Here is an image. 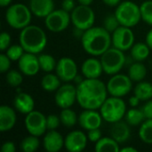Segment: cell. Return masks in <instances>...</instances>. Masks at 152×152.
<instances>
[{
	"instance_id": "obj_1",
	"label": "cell",
	"mask_w": 152,
	"mask_h": 152,
	"mask_svg": "<svg viewBox=\"0 0 152 152\" xmlns=\"http://www.w3.org/2000/svg\"><path fill=\"white\" fill-rule=\"evenodd\" d=\"M107 86L99 78H86L77 86V102L85 110H97L107 99Z\"/></svg>"
},
{
	"instance_id": "obj_2",
	"label": "cell",
	"mask_w": 152,
	"mask_h": 152,
	"mask_svg": "<svg viewBox=\"0 0 152 152\" xmlns=\"http://www.w3.org/2000/svg\"><path fill=\"white\" fill-rule=\"evenodd\" d=\"M81 43L87 53L93 56H101L110 48L112 39L110 33L103 27H92L84 31Z\"/></svg>"
},
{
	"instance_id": "obj_3",
	"label": "cell",
	"mask_w": 152,
	"mask_h": 152,
	"mask_svg": "<svg viewBox=\"0 0 152 152\" xmlns=\"http://www.w3.org/2000/svg\"><path fill=\"white\" fill-rule=\"evenodd\" d=\"M19 41L25 52L37 54L45 48L47 37L40 27L28 25L21 29Z\"/></svg>"
},
{
	"instance_id": "obj_4",
	"label": "cell",
	"mask_w": 152,
	"mask_h": 152,
	"mask_svg": "<svg viewBox=\"0 0 152 152\" xmlns=\"http://www.w3.org/2000/svg\"><path fill=\"white\" fill-rule=\"evenodd\" d=\"M126 106L121 97L111 96L105 100L100 108L102 118L109 123L120 121L126 115Z\"/></svg>"
},
{
	"instance_id": "obj_5",
	"label": "cell",
	"mask_w": 152,
	"mask_h": 152,
	"mask_svg": "<svg viewBox=\"0 0 152 152\" xmlns=\"http://www.w3.org/2000/svg\"><path fill=\"white\" fill-rule=\"evenodd\" d=\"M31 10L23 4H12L5 12L8 25L15 29H22L31 21Z\"/></svg>"
},
{
	"instance_id": "obj_6",
	"label": "cell",
	"mask_w": 152,
	"mask_h": 152,
	"mask_svg": "<svg viewBox=\"0 0 152 152\" xmlns=\"http://www.w3.org/2000/svg\"><path fill=\"white\" fill-rule=\"evenodd\" d=\"M115 15L121 26L129 28L137 25L142 19L140 6L132 1L120 3L115 11Z\"/></svg>"
},
{
	"instance_id": "obj_7",
	"label": "cell",
	"mask_w": 152,
	"mask_h": 152,
	"mask_svg": "<svg viewBox=\"0 0 152 152\" xmlns=\"http://www.w3.org/2000/svg\"><path fill=\"white\" fill-rule=\"evenodd\" d=\"M123 52L113 46L101 55V62L106 74L115 75L123 69L126 63V56Z\"/></svg>"
},
{
	"instance_id": "obj_8",
	"label": "cell",
	"mask_w": 152,
	"mask_h": 152,
	"mask_svg": "<svg viewBox=\"0 0 152 152\" xmlns=\"http://www.w3.org/2000/svg\"><path fill=\"white\" fill-rule=\"evenodd\" d=\"M71 21L75 28L86 30L94 26L95 15L89 5L79 4L71 12Z\"/></svg>"
},
{
	"instance_id": "obj_9",
	"label": "cell",
	"mask_w": 152,
	"mask_h": 152,
	"mask_svg": "<svg viewBox=\"0 0 152 152\" xmlns=\"http://www.w3.org/2000/svg\"><path fill=\"white\" fill-rule=\"evenodd\" d=\"M133 87V81L129 76L124 74H115L107 84L108 93L111 96H126Z\"/></svg>"
},
{
	"instance_id": "obj_10",
	"label": "cell",
	"mask_w": 152,
	"mask_h": 152,
	"mask_svg": "<svg viewBox=\"0 0 152 152\" xmlns=\"http://www.w3.org/2000/svg\"><path fill=\"white\" fill-rule=\"evenodd\" d=\"M70 20L71 16L69 15V12L61 8L59 10H53L50 14H48L45 17V23L50 31L57 33L66 29L69 25Z\"/></svg>"
},
{
	"instance_id": "obj_11",
	"label": "cell",
	"mask_w": 152,
	"mask_h": 152,
	"mask_svg": "<svg viewBox=\"0 0 152 152\" xmlns=\"http://www.w3.org/2000/svg\"><path fill=\"white\" fill-rule=\"evenodd\" d=\"M25 127L29 134L35 136H42L47 130L46 117L37 110H33L26 115L24 120Z\"/></svg>"
},
{
	"instance_id": "obj_12",
	"label": "cell",
	"mask_w": 152,
	"mask_h": 152,
	"mask_svg": "<svg viewBox=\"0 0 152 152\" xmlns=\"http://www.w3.org/2000/svg\"><path fill=\"white\" fill-rule=\"evenodd\" d=\"M112 45L114 47L121 50L127 51L134 45V35L131 28L126 26H119L111 36Z\"/></svg>"
},
{
	"instance_id": "obj_13",
	"label": "cell",
	"mask_w": 152,
	"mask_h": 152,
	"mask_svg": "<svg viewBox=\"0 0 152 152\" xmlns=\"http://www.w3.org/2000/svg\"><path fill=\"white\" fill-rule=\"evenodd\" d=\"M55 103L61 109L70 108L77 101V87L71 84H64L56 91Z\"/></svg>"
},
{
	"instance_id": "obj_14",
	"label": "cell",
	"mask_w": 152,
	"mask_h": 152,
	"mask_svg": "<svg viewBox=\"0 0 152 152\" xmlns=\"http://www.w3.org/2000/svg\"><path fill=\"white\" fill-rule=\"evenodd\" d=\"M56 74L61 81L69 82L77 76V66L75 61L69 57L61 58L57 61Z\"/></svg>"
},
{
	"instance_id": "obj_15",
	"label": "cell",
	"mask_w": 152,
	"mask_h": 152,
	"mask_svg": "<svg viewBox=\"0 0 152 152\" xmlns=\"http://www.w3.org/2000/svg\"><path fill=\"white\" fill-rule=\"evenodd\" d=\"M88 141L87 135L82 131H72L64 139V146L69 152H80L86 147Z\"/></svg>"
},
{
	"instance_id": "obj_16",
	"label": "cell",
	"mask_w": 152,
	"mask_h": 152,
	"mask_svg": "<svg viewBox=\"0 0 152 152\" xmlns=\"http://www.w3.org/2000/svg\"><path fill=\"white\" fill-rule=\"evenodd\" d=\"M18 66L20 72L28 77L37 75L40 69L38 57H37L35 53L27 52H25L18 61Z\"/></svg>"
},
{
	"instance_id": "obj_17",
	"label": "cell",
	"mask_w": 152,
	"mask_h": 152,
	"mask_svg": "<svg viewBox=\"0 0 152 152\" xmlns=\"http://www.w3.org/2000/svg\"><path fill=\"white\" fill-rule=\"evenodd\" d=\"M102 117L101 113L96 110H85L78 117V123L85 130H92L100 128L102 122Z\"/></svg>"
},
{
	"instance_id": "obj_18",
	"label": "cell",
	"mask_w": 152,
	"mask_h": 152,
	"mask_svg": "<svg viewBox=\"0 0 152 152\" xmlns=\"http://www.w3.org/2000/svg\"><path fill=\"white\" fill-rule=\"evenodd\" d=\"M43 144L46 151L58 152L64 146V139L59 132L49 130L44 137Z\"/></svg>"
},
{
	"instance_id": "obj_19",
	"label": "cell",
	"mask_w": 152,
	"mask_h": 152,
	"mask_svg": "<svg viewBox=\"0 0 152 152\" xmlns=\"http://www.w3.org/2000/svg\"><path fill=\"white\" fill-rule=\"evenodd\" d=\"M103 71L101 60L89 58L81 66V72L86 78H99Z\"/></svg>"
},
{
	"instance_id": "obj_20",
	"label": "cell",
	"mask_w": 152,
	"mask_h": 152,
	"mask_svg": "<svg viewBox=\"0 0 152 152\" xmlns=\"http://www.w3.org/2000/svg\"><path fill=\"white\" fill-rule=\"evenodd\" d=\"M16 113L9 106L2 105L0 107V131L7 132L11 130L16 123Z\"/></svg>"
},
{
	"instance_id": "obj_21",
	"label": "cell",
	"mask_w": 152,
	"mask_h": 152,
	"mask_svg": "<svg viewBox=\"0 0 152 152\" xmlns=\"http://www.w3.org/2000/svg\"><path fill=\"white\" fill-rule=\"evenodd\" d=\"M29 8L34 15L45 18L54 10L53 0H30Z\"/></svg>"
},
{
	"instance_id": "obj_22",
	"label": "cell",
	"mask_w": 152,
	"mask_h": 152,
	"mask_svg": "<svg viewBox=\"0 0 152 152\" xmlns=\"http://www.w3.org/2000/svg\"><path fill=\"white\" fill-rule=\"evenodd\" d=\"M13 106L19 112L27 115L34 110L35 102L30 94L27 93H20L14 97Z\"/></svg>"
},
{
	"instance_id": "obj_23",
	"label": "cell",
	"mask_w": 152,
	"mask_h": 152,
	"mask_svg": "<svg viewBox=\"0 0 152 152\" xmlns=\"http://www.w3.org/2000/svg\"><path fill=\"white\" fill-rule=\"evenodd\" d=\"M131 135V131L129 125L123 121H118L113 123V126L110 129V136L117 141L118 143L126 142Z\"/></svg>"
},
{
	"instance_id": "obj_24",
	"label": "cell",
	"mask_w": 152,
	"mask_h": 152,
	"mask_svg": "<svg viewBox=\"0 0 152 152\" xmlns=\"http://www.w3.org/2000/svg\"><path fill=\"white\" fill-rule=\"evenodd\" d=\"M118 144L112 137H103L95 143L94 150L97 152H118L120 151Z\"/></svg>"
},
{
	"instance_id": "obj_25",
	"label": "cell",
	"mask_w": 152,
	"mask_h": 152,
	"mask_svg": "<svg viewBox=\"0 0 152 152\" xmlns=\"http://www.w3.org/2000/svg\"><path fill=\"white\" fill-rule=\"evenodd\" d=\"M147 74V69L142 61H136L132 64L128 70V76L133 82H141L142 81Z\"/></svg>"
},
{
	"instance_id": "obj_26",
	"label": "cell",
	"mask_w": 152,
	"mask_h": 152,
	"mask_svg": "<svg viewBox=\"0 0 152 152\" xmlns=\"http://www.w3.org/2000/svg\"><path fill=\"white\" fill-rule=\"evenodd\" d=\"M150 47L145 43H136L131 48L132 58L135 61H143L150 55Z\"/></svg>"
},
{
	"instance_id": "obj_27",
	"label": "cell",
	"mask_w": 152,
	"mask_h": 152,
	"mask_svg": "<svg viewBox=\"0 0 152 152\" xmlns=\"http://www.w3.org/2000/svg\"><path fill=\"white\" fill-rule=\"evenodd\" d=\"M61 79L57 75L46 74L41 79V86L46 92L57 91L61 86Z\"/></svg>"
},
{
	"instance_id": "obj_28",
	"label": "cell",
	"mask_w": 152,
	"mask_h": 152,
	"mask_svg": "<svg viewBox=\"0 0 152 152\" xmlns=\"http://www.w3.org/2000/svg\"><path fill=\"white\" fill-rule=\"evenodd\" d=\"M134 95L141 101H149L152 98V84L149 82H138L134 88Z\"/></svg>"
},
{
	"instance_id": "obj_29",
	"label": "cell",
	"mask_w": 152,
	"mask_h": 152,
	"mask_svg": "<svg viewBox=\"0 0 152 152\" xmlns=\"http://www.w3.org/2000/svg\"><path fill=\"white\" fill-rule=\"evenodd\" d=\"M125 117H126V123L132 126H137L139 125H142L144 119H146L142 110L141 109H135V108L129 110L126 113Z\"/></svg>"
},
{
	"instance_id": "obj_30",
	"label": "cell",
	"mask_w": 152,
	"mask_h": 152,
	"mask_svg": "<svg viewBox=\"0 0 152 152\" xmlns=\"http://www.w3.org/2000/svg\"><path fill=\"white\" fill-rule=\"evenodd\" d=\"M60 118L61 123L66 127H72L77 122V116L74 110H70V108L62 109L60 114Z\"/></svg>"
},
{
	"instance_id": "obj_31",
	"label": "cell",
	"mask_w": 152,
	"mask_h": 152,
	"mask_svg": "<svg viewBox=\"0 0 152 152\" xmlns=\"http://www.w3.org/2000/svg\"><path fill=\"white\" fill-rule=\"evenodd\" d=\"M139 137L143 142L152 144V118L146 119L141 125L139 129Z\"/></svg>"
},
{
	"instance_id": "obj_32",
	"label": "cell",
	"mask_w": 152,
	"mask_h": 152,
	"mask_svg": "<svg viewBox=\"0 0 152 152\" xmlns=\"http://www.w3.org/2000/svg\"><path fill=\"white\" fill-rule=\"evenodd\" d=\"M38 61H39L40 69H42L45 72L49 73L56 69L57 62L55 59L50 54H45V53L40 54L38 56Z\"/></svg>"
},
{
	"instance_id": "obj_33",
	"label": "cell",
	"mask_w": 152,
	"mask_h": 152,
	"mask_svg": "<svg viewBox=\"0 0 152 152\" xmlns=\"http://www.w3.org/2000/svg\"><path fill=\"white\" fill-rule=\"evenodd\" d=\"M40 142L37 136L30 134L25 137L20 142V149L24 152H34L39 148Z\"/></svg>"
},
{
	"instance_id": "obj_34",
	"label": "cell",
	"mask_w": 152,
	"mask_h": 152,
	"mask_svg": "<svg viewBox=\"0 0 152 152\" xmlns=\"http://www.w3.org/2000/svg\"><path fill=\"white\" fill-rule=\"evenodd\" d=\"M142 19L144 22L152 26V1L148 0L140 5Z\"/></svg>"
},
{
	"instance_id": "obj_35",
	"label": "cell",
	"mask_w": 152,
	"mask_h": 152,
	"mask_svg": "<svg viewBox=\"0 0 152 152\" xmlns=\"http://www.w3.org/2000/svg\"><path fill=\"white\" fill-rule=\"evenodd\" d=\"M25 53V50L23 49V47L20 45H10L7 49H6V55L10 58L11 61H19L20 58L23 55V53Z\"/></svg>"
},
{
	"instance_id": "obj_36",
	"label": "cell",
	"mask_w": 152,
	"mask_h": 152,
	"mask_svg": "<svg viewBox=\"0 0 152 152\" xmlns=\"http://www.w3.org/2000/svg\"><path fill=\"white\" fill-rule=\"evenodd\" d=\"M5 78H6V82L11 86H13V87L19 86L22 83V80H23L21 73L15 69L10 70L9 72H7Z\"/></svg>"
},
{
	"instance_id": "obj_37",
	"label": "cell",
	"mask_w": 152,
	"mask_h": 152,
	"mask_svg": "<svg viewBox=\"0 0 152 152\" xmlns=\"http://www.w3.org/2000/svg\"><path fill=\"white\" fill-rule=\"evenodd\" d=\"M120 26V23L117 18V16L114 14H110L104 19L103 21V28L108 30L110 33H113L118 27Z\"/></svg>"
},
{
	"instance_id": "obj_38",
	"label": "cell",
	"mask_w": 152,
	"mask_h": 152,
	"mask_svg": "<svg viewBox=\"0 0 152 152\" xmlns=\"http://www.w3.org/2000/svg\"><path fill=\"white\" fill-rule=\"evenodd\" d=\"M61 123V118L60 116L58 117L55 114H51L46 117V126H47V130H55L56 128L59 127Z\"/></svg>"
},
{
	"instance_id": "obj_39",
	"label": "cell",
	"mask_w": 152,
	"mask_h": 152,
	"mask_svg": "<svg viewBox=\"0 0 152 152\" xmlns=\"http://www.w3.org/2000/svg\"><path fill=\"white\" fill-rule=\"evenodd\" d=\"M10 67H11L10 58L6 54L2 53L0 55V71L2 73H4L10 69Z\"/></svg>"
},
{
	"instance_id": "obj_40",
	"label": "cell",
	"mask_w": 152,
	"mask_h": 152,
	"mask_svg": "<svg viewBox=\"0 0 152 152\" xmlns=\"http://www.w3.org/2000/svg\"><path fill=\"white\" fill-rule=\"evenodd\" d=\"M11 37L7 32H2L0 35V49L1 51L6 50L10 46Z\"/></svg>"
},
{
	"instance_id": "obj_41",
	"label": "cell",
	"mask_w": 152,
	"mask_h": 152,
	"mask_svg": "<svg viewBox=\"0 0 152 152\" xmlns=\"http://www.w3.org/2000/svg\"><path fill=\"white\" fill-rule=\"evenodd\" d=\"M87 137H88V140L90 142H97L102 138L101 130L99 128H95V129L89 130L88 133H87Z\"/></svg>"
},
{
	"instance_id": "obj_42",
	"label": "cell",
	"mask_w": 152,
	"mask_h": 152,
	"mask_svg": "<svg viewBox=\"0 0 152 152\" xmlns=\"http://www.w3.org/2000/svg\"><path fill=\"white\" fill-rule=\"evenodd\" d=\"M144 114V117L146 119H151L152 118V101L149 100L147 101V102L142 106V108L141 109Z\"/></svg>"
},
{
	"instance_id": "obj_43",
	"label": "cell",
	"mask_w": 152,
	"mask_h": 152,
	"mask_svg": "<svg viewBox=\"0 0 152 152\" xmlns=\"http://www.w3.org/2000/svg\"><path fill=\"white\" fill-rule=\"evenodd\" d=\"M75 1L74 0H63L61 3V8L66 12H69L75 9Z\"/></svg>"
},
{
	"instance_id": "obj_44",
	"label": "cell",
	"mask_w": 152,
	"mask_h": 152,
	"mask_svg": "<svg viewBox=\"0 0 152 152\" xmlns=\"http://www.w3.org/2000/svg\"><path fill=\"white\" fill-rule=\"evenodd\" d=\"M16 150L15 144L12 142H5L3 143L1 147V151L2 152H14Z\"/></svg>"
},
{
	"instance_id": "obj_45",
	"label": "cell",
	"mask_w": 152,
	"mask_h": 152,
	"mask_svg": "<svg viewBox=\"0 0 152 152\" xmlns=\"http://www.w3.org/2000/svg\"><path fill=\"white\" fill-rule=\"evenodd\" d=\"M140 102H141V100H140L136 95H134V96L130 97V99H129V103H130V105H131L132 107H134V108L137 107V106L139 105Z\"/></svg>"
},
{
	"instance_id": "obj_46",
	"label": "cell",
	"mask_w": 152,
	"mask_h": 152,
	"mask_svg": "<svg viewBox=\"0 0 152 152\" xmlns=\"http://www.w3.org/2000/svg\"><path fill=\"white\" fill-rule=\"evenodd\" d=\"M103 3L109 6H117L120 4L121 0H102Z\"/></svg>"
},
{
	"instance_id": "obj_47",
	"label": "cell",
	"mask_w": 152,
	"mask_h": 152,
	"mask_svg": "<svg viewBox=\"0 0 152 152\" xmlns=\"http://www.w3.org/2000/svg\"><path fill=\"white\" fill-rule=\"evenodd\" d=\"M146 44L149 45V47L152 49V29H151L147 36H146Z\"/></svg>"
},
{
	"instance_id": "obj_48",
	"label": "cell",
	"mask_w": 152,
	"mask_h": 152,
	"mask_svg": "<svg viewBox=\"0 0 152 152\" xmlns=\"http://www.w3.org/2000/svg\"><path fill=\"white\" fill-rule=\"evenodd\" d=\"M120 151L122 152H137V150L135 148L133 147H125L123 149L120 150Z\"/></svg>"
},
{
	"instance_id": "obj_49",
	"label": "cell",
	"mask_w": 152,
	"mask_h": 152,
	"mask_svg": "<svg viewBox=\"0 0 152 152\" xmlns=\"http://www.w3.org/2000/svg\"><path fill=\"white\" fill-rule=\"evenodd\" d=\"M79 4H83V5H90L94 0H77Z\"/></svg>"
},
{
	"instance_id": "obj_50",
	"label": "cell",
	"mask_w": 152,
	"mask_h": 152,
	"mask_svg": "<svg viewBox=\"0 0 152 152\" xmlns=\"http://www.w3.org/2000/svg\"><path fill=\"white\" fill-rule=\"evenodd\" d=\"M12 0H0V5L2 7H5L7 5H9L11 4Z\"/></svg>"
},
{
	"instance_id": "obj_51",
	"label": "cell",
	"mask_w": 152,
	"mask_h": 152,
	"mask_svg": "<svg viewBox=\"0 0 152 152\" xmlns=\"http://www.w3.org/2000/svg\"><path fill=\"white\" fill-rule=\"evenodd\" d=\"M74 80H75V82L77 83V85H79V84H80L84 79H82V77H77H77L74 78Z\"/></svg>"
}]
</instances>
